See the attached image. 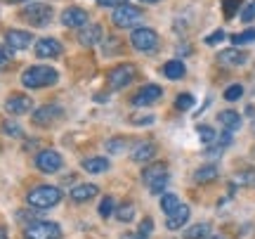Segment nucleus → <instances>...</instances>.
<instances>
[{"label": "nucleus", "mask_w": 255, "mask_h": 239, "mask_svg": "<svg viewBox=\"0 0 255 239\" xmlns=\"http://www.w3.org/2000/svg\"><path fill=\"white\" fill-rule=\"evenodd\" d=\"M57 81H59V71L52 69V66H45V64H33L21 74V85L28 88V90L47 88V85H55Z\"/></svg>", "instance_id": "f257e3e1"}, {"label": "nucleus", "mask_w": 255, "mask_h": 239, "mask_svg": "<svg viewBox=\"0 0 255 239\" xmlns=\"http://www.w3.org/2000/svg\"><path fill=\"white\" fill-rule=\"evenodd\" d=\"M59 202H62V190L55 187V185H38L26 194L28 209H36V211L55 209Z\"/></svg>", "instance_id": "f03ea898"}, {"label": "nucleus", "mask_w": 255, "mask_h": 239, "mask_svg": "<svg viewBox=\"0 0 255 239\" xmlns=\"http://www.w3.org/2000/svg\"><path fill=\"white\" fill-rule=\"evenodd\" d=\"M168 166L165 164H149L142 171V180H144V185L149 187V192L151 194H163L165 192V185H168Z\"/></svg>", "instance_id": "7ed1b4c3"}, {"label": "nucleus", "mask_w": 255, "mask_h": 239, "mask_svg": "<svg viewBox=\"0 0 255 239\" xmlns=\"http://www.w3.org/2000/svg\"><path fill=\"white\" fill-rule=\"evenodd\" d=\"M19 17L24 19L26 24H31V26L43 28V26H47V24L52 21L55 12H52V7L45 5V2H28L26 7L19 12Z\"/></svg>", "instance_id": "20e7f679"}, {"label": "nucleus", "mask_w": 255, "mask_h": 239, "mask_svg": "<svg viewBox=\"0 0 255 239\" xmlns=\"http://www.w3.org/2000/svg\"><path fill=\"white\" fill-rule=\"evenodd\" d=\"M24 239H62V228L52 221H31L24 228Z\"/></svg>", "instance_id": "39448f33"}, {"label": "nucleus", "mask_w": 255, "mask_h": 239, "mask_svg": "<svg viewBox=\"0 0 255 239\" xmlns=\"http://www.w3.org/2000/svg\"><path fill=\"white\" fill-rule=\"evenodd\" d=\"M142 19H144V9L126 2V5H121V7L114 9L111 21H114V26H119V28H135Z\"/></svg>", "instance_id": "423d86ee"}, {"label": "nucleus", "mask_w": 255, "mask_h": 239, "mask_svg": "<svg viewBox=\"0 0 255 239\" xmlns=\"http://www.w3.org/2000/svg\"><path fill=\"white\" fill-rule=\"evenodd\" d=\"M135 76H137V69L135 64H119V66H114L109 71V76H107V81H109V88L111 90H123V88H128L130 83L135 81Z\"/></svg>", "instance_id": "0eeeda50"}, {"label": "nucleus", "mask_w": 255, "mask_h": 239, "mask_svg": "<svg viewBox=\"0 0 255 239\" xmlns=\"http://www.w3.org/2000/svg\"><path fill=\"white\" fill-rule=\"evenodd\" d=\"M130 43H132V47L139 50V52H151V50H156V45H158V33H156L154 28L137 26V28H132V33H130Z\"/></svg>", "instance_id": "6e6552de"}, {"label": "nucleus", "mask_w": 255, "mask_h": 239, "mask_svg": "<svg viewBox=\"0 0 255 239\" xmlns=\"http://www.w3.org/2000/svg\"><path fill=\"white\" fill-rule=\"evenodd\" d=\"M64 116V109L59 104H43V107H38L36 111H31V121L40 126V128H47V126H52L57 121Z\"/></svg>", "instance_id": "1a4fd4ad"}, {"label": "nucleus", "mask_w": 255, "mask_h": 239, "mask_svg": "<svg viewBox=\"0 0 255 239\" xmlns=\"http://www.w3.org/2000/svg\"><path fill=\"white\" fill-rule=\"evenodd\" d=\"M62 166H64V159L57 149H43V152H38L36 168L40 173H57V171H62Z\"/></svg>", "instance_id": "9d476101"}, {"label": "nucleus", "mask_w": 255, "mask_h": 239, "mask_svg": "<svg viewBox=\"0 0 255 239\" xmlns=\"http://www.w3.org/2000/svg\"><path fill=\"white\" fill-rule=\"evenodd\" d=\"M5 111H7L9 116H24L28 111H33V100L28 97V95H9L7 100H5Z\"/></svg>", "instance_id": "9b49d317"}, {"label": "nucleus", "mask_w": 255, "mask_h": 239, "mask_svg": "<svg viewBox=\"0 0 255 239\" xmlns=\"http://www.w3.org/2000/svg\"><path fill=\"white\" fill-rule=\"evenodd\" d=\"M161 95H163V88H161V85L146 83L144 88H139V90L132 95V104H135V107H149V104H154V102L161 100Z\"/></svg>", "instance_id": "f8f14e48"}, {"label": "nucleus", "mask_w": 255, "mask_h": 239, "mask_svg": "<svg viewBox=\"0 0 255 239\" xmlns=\"http://www.w3.org/2000/svg\"><path fill=\"white\" fill-rule=\"evenodd\" d=\"M62 52L64 47L57 38H40L36 43V57L40 59H57V57H62Z\"/></svg>", "instance_id": "ddd939ff"}, {"label": "nucleus", "mask_w": 255, "mask_h": 239, "mask_svg": "<svg viewBox=\"0 0 255 239\" xmlns=\"http://www.w3.org/2000/svg\"><path fill=\"white\" fill-rule=\"evenodd\" d=\"M88 19H90V14L83 7H76V5H73V7H66L62 12V24L66 28H78V31H81V28L88 24Z\"/></svg>", "instance_id": "4468645a"}, {"label": "nucleus", "mask_w": 255, "mask_h": 239, "mask_svg": "<svg viewBox=\"0 0 255 239\" xmlns=\"http://www.w3.org/2000/svg\"><path fill=\"white\" fill-rule=\"evenodd\" d=\"M104 38V28L100 24H85V26L78 31V43L83 47H95Z\"/></svg>", "instance_id": "2eb2a0df"}, {"label": "nucleus", "mask_w": 255, "mask_h": 239, "mask_svg": "<svg viewBox=\"0 0 255 239\" xmlns=\"http://www.w3.org/2000/svg\"><path fill=\"white\" fill-rule=\"evenodd\" d=\"M33 43V36L28 31H21V28H9L5 33V45H9L12 50H26L28 45Z\"/></svg>", "instance_id": "dca6fc26"}, {"label": "nucleus", "mask_w": 255, "mask_h": 239, "mask_svg": "<svg viewBox=\"0 0 255 239\" xmlns=\"http://www.w3.org/2000/svg\"><path fill=\"white\" fill-rule=\"evenodd\" d=\"M97 192H100V187H97V185L81 183V185H76V187H71L69 197H71V202H76V204H85V202H90V199H95Z\"/></svg>", "instance_id": "f3484780"}, {"label": "nucleus", "mask_w": 255, "mask_h": 239, "mask_svg": "<svg viewBox=\"0 0 255 239\" xmlns=\"http://www.w3.org/2000/svg\"><path fill=\"white\" fill-rule=\"evenodd\" d=\"M189 206H187V204H180V209H177V211L175 213H170V216H168V221H165V228H168V230H180V228H184V225H187V221H189Z\"/></svg>", "instance_id": "a211bd4d"}, {"label": "nucleus", "mask_w": 255, "mask_h": 239, "mask_svg": "<svg viewBox=\"0 0 255 239\" xmlns=\"http://www.w3.org/2000/svg\"><path fill=\"white\" fill-rule=\"evenodd\" d=\"M246 59L248 57L241 52V50H237V47H229V50H222L218 55V62L222 66H241V64H246Z\"/></svg>", "instance_id": "6ab92c4d"}, {"label": "nucleus", "mask_w": 255, "mask_h": 239, "mask_svg": "<svg viewBox=\"0 0 255 239\" xmlns=\"http://www.w3.org/2000/svg\"><path fill=\"white\" fill-rule=\"evenodd\" d=\"M132 161H137V164H146V161H151V159L156 157V145L154 142H139L135 149H132Z\"/></svg>", "instance_id": "aec40b11"}, {"label": "nucleus", "mask_w": 255, "mask_h": 239, "mask_svg": "<svg viewBox=\"0 0 255 239\" xmlns=\"http://www.w3.org/2000/svg\"><path fill=\"white\" fill-rule=\"evenodd\" d=\"M218 166L215 164H206V166H201V168H196V173H194V183H199V185H208L213 183V180H218Z\"/></svg>", "instance_id": "412c9836"}, {"label": "nucleus", "mask_w": 255, "mask_h": 239, "mask_svg": "<svg viewBox=\"0 0 255 239\" xmlns=\"http://www.w3.org/2000/svg\"><path fill=\"white\" fill-rule=\"evenodd\" d=\"M218 121L225 126V130H239L241 128V116H239V111L234 109H225V111H220L218 114Z\"/></svg>", "instance_id": "4be33fe9"}, {"label": "nucleus", "mask_w": 255, "mask_h": 239, "mask_svg": "<svg viewBox=\"0 0 255 239\" xmlns=\"http://www.w3.org/2000/svg\"><path fill=\"white\" fill-rule=\"evenodd\" d=\"M184 74H187V69H184L180 59H170V62L163 64V76L170 78V81H180V78H184Z\"/></svg>", "instance_id": "5701e85b"}, {"label": "nucleus", "mask_w": 255, "mask_h": 239, "mask_svg": "<svg viewBox=\"0 0 255 239\" xmlns=\"http://www.w3.org/2000/svg\"><path fill=\"white\" fill-rule=\"evenodd\" d=\"M184 239H208L210 237V225L208 223H196V225H189L187 230L182 232Z\"/></svg>", "instance_id": "b1692460"}, {"label": "nucleus", "mask_w": 255, "mask_h": 239, "mask_svg": "<svg viewBox=\"0 0 255 239\" xmlns=\"http://www.w3.org/2000/svg\"><path fill=\"white\" fill-rule=\"evenodd\" d=\"M109 168V159L104 157H90L83 161V171L85 173H104Z\"/></svg>", "instance_id": "393cba45"}, {"label": "nucleus", "mask_w": 255, "mask_h": 239, "mask_svg": "<svg viewBox=\"0 0 255 239\" xmlns=\"http://www.w3.org/2000/svg\"><path fill=\"white\" fill-rule=\"evenodd\" d=\"M180 197H177V194H163V197H161V211L165 213V216H170V213H175L177 211V209H180Z\"/></svg>", "instance_id": "a878e982"}, {"label": "nucleus", "mask_w": 255, "mask_h": 239, "mask_svg": "<svg viewBox=\"0 0 255 239\" xmlns=\"http://www.w3.org/2000/svg\"><path fill=\"white\" fill-rule=\"evenodd\" d=\"M232 185H244V187H255V168L237 173V175H234V183H232Z\"/></svg>", "instance_id": "bb28decb"}, {"label": "nucleus", "mask_w": 255, "mask_h": 239, "mask_svg": "<svg viewBox=\"0 0 255 239\" xmlns=\"http://www.w3.org/2000/svg\"><path fill=\"white\" fill-rule=\"evenodd\" d=\"M116 218H119L121 223H130L132 218H135V206L132 204H121V206H116Z\"/></svg>", "instance_id": "cd10ccee"}, {"label": "nucleus", "mask_w": 255, "mask_h": 239, "mask_svg": "<svg viewBox=\"0 0 255 239\" xmlns=\"http://www.w3.org/2000/svg\"><path fill=\"white\" fill-rule=\"evenodd\" d=\"M194 95L191 92H182V95H177V100H175V109L177 111H189L194 107Z\"/></svg>", "instance_id": "c85d7f7f"}, {"label": "nucleus", "mask_w": 255, "mask_h": 239, "mask_svg": "<svg viewBox=\"0 0 255 239\" xmlns=\"http://www.w3.org/2000/svg\"><path fill=\"white\" fill-rule=\"evenodd\" d=\"M232 43H234V45L255 43V28H246V31H241V33H234V36H232Z\"/></svg>", "instance_id": "c756f323"}, {"label": "nucleus", "mask_w": 255, "mask_h": 239, "mask_svg": "<svg viewBox=\"0 0 255 239\" xmlns=\"http://www.w3.org/2000/svg\"><path fill=\"white\" fill-rule=\"evenodd\" d=\"M111 213H116V202H114V197H104L100 202V216L102 218H109Z\"/></svg>", "instance_id": "7c9ffc66"}, {"label": "nucleus", "mask_w": 255, "mask_h": 239, "mask_svg": "<svg viewBox=\"0 0 255 239\" xmlns=\"http://www.w3.org/2000/svg\"><path fill=\"white\" fill-rule=\"evenodd\" d=\"M222 9H225V17L234 19L237 17V9H241V0H222Z\"/></svg>", "instance_id": "2f4dec72"}, {"label": "nucleus", "mask_w": 255, "mask_h": 239, "mask_svg": "<svg viewBox=\"0 0 255 239\" xmlns=\"http://www.w3.org/2000/svg\"><path fill=\"white\" fill-rule=\"evenodd\" d=\"M241 95H244V85L234 83V85H229L227 90H225V100H227V102H237V100H241Z\"/></svg>", "instance_id": "473e14b6"}, {"label": "nucleus", "mask_w": 255, "mask_h": 239, "mask_svg": "<svg viewBox=\"0 0 255 239\" xmlns=\"http://www.w3.org/2000/svg\"><path fill=\"white\" fill-rule=\"evenodd\" d=\"M199 138L203 145H210V142H215V130L210 128V126H199Z\"/></svg>", "instance_id": "72a5a7b5"}, {"label": "nucleus", "mask_w": 255, "mask_h": 239, "mask_svg": "<svg viewBox=\"0 0 255 239\" xmlns=\"http://www.w3.org/2000/svg\"><path fill=\"white\" fill-rule=\"evenodd\" d=\"M128 147V140L126 138H114L107 142V149L109 152H114V154H119V152H123V149Z\"/></svg>", "instance_id": "f704fd0d"}, {"label": "nucleus", "mask_w": 255, "mask_h": 239, "mask_svg": "<svg viewBox=\"0 0 255 239\" xmlns=\"http://www.w3.org/2000/svg\"><path fill=\"white\" fill-rule=\"evenodd\" d=\"M2 130H5V135H9V138H21V135H24L17 123H9V121H5V123H2Z\"/></svg>", "instance_id": "c9c22d12"}, {"label": "nucleus", "mask_w": 255, "mask_h": 239, "mask_svg": "<svg viewBox=\"0 0 255 239\" xmlns=\"http://www.w3.org/2000/svg\"><path fill=\"white\" fill-rule=\"evenodd\" d=\"M227 38V33L222 31V28H218V31H213L208 38H206V45H218V43H222Z\"/></svg>", "instance_id": "e433bc0d"}, {"label": "nucleus", "mask_w": 255, "mask_h": 239, "mask_svg": "<svg viewBox=\"0 0 255 239\" xmlns=\"http://www.w3.org/2000/svg\"><path fill=\"white\" fill-rule=\"evenodd\" d=\"M255 19V2H251V5H244L241 7V21H253Z\"/></svg>", "instance_id": "4c0bfd02"}, {"label": "nucleus", "mask_w": 255, "mask_h": 239, "mask_svg": "<svg viewBox=\"0 0 255 239\" xmlns=\"http://www.w3.org/2000/svg\"><path fill=\"white\" fill-rule=\"evenodd\" d=\"M151 232H154V221H151V218H144V221L139 223V235H142V237H149Z\"/></svg>", "instance_id": "58836bf2"}, {"label": "nucleus", "mask_w": 255, "mask_h": 239, "mask_svg": "<svg viewBox=\"0 0 255 239\" xmlns=\"http://www.w3.org/2000/svg\"><path fill=\"white\" fill-rule=\"evenodd\" d=\"M132 123H135V126H144V123H154V116H151V114H146V116H139V114H135V116H132Z\"/></svg>", "instance_id": "ea45409f"}, {"label": "nucleus", "mask_w": 255, "mask_h": 239, "mask_svg": "<svg viewBox=\"0 0 255 239\" xmlns=\"http://www.w3.org/2000/svg\"><path fill=\"white\" fill-rule=\"evenodd\" d=\"M128 0H97V5H102V7H121V5H126Z\"/></svg>", "instance_id": "a19ab883"}, {"label": "nucleus", "mask_w": 255, "mask_h": 239, "mask_svg": "<svg viewBox=\"0 0 255 239\" xmlns=\"http://www.w3.org/2000/svg\"><path fill=\"white\" fill-rule=\"evenodd\" d=\"M12 57H14V50H12V47H9V45H0V59H2V62H9Z\"/></svg>", "instance_id": "79ce46f5"}, {"label": "nucleus", "mask_w": 255, "mask_h": 239, "mask_svg": "<svg viewBox=\"0 0 255 239\" xmlns=\"http://www.w3.org/2000/svg\"><path fill=\"white\" fill-rule=\"evenodd\" d=\"M218 142H220V147H227L229 142H232V133H229V130H225V133L218 138Z\"/></svg>", "instance_id": "37998d69"}, {"label": "nucleus", "mask_w": 255, "mask_h": 239, "mask_svg": "<svg viewBox=\"0 0 255 239\" xmlns=\"http://www.w3.org/2000/svg\"><path fill=\"white\" fill-rule=\"evenodd\" d=\"M0 239H7V228L5 225H0Z\"/></svg>", "instance_id": "c03bdc74"}, {"label": "nucleus", "mask_w": 255, "mask_h": 239, "mask_svg": "<svg viewBox=\"0 0 255 239\" xmlns=\"http://www.w3.org/2000/svg\"><path fill=\"white\" fill-rule=\"evenodd\" d=\"M123 239H146V237H142V235L137 232V235H126V237H123Z\"/></svg>", "instance_id": "a18cd8bd"}, {"label": "nucleus", "mask_w": 255, "mask_h": 239, "mask_svg": "<svg viewBox=\"0 0 255 239\" xmlns=\"http://www.w3.org/2000/svg\"><path fill=\"white\" fill-rule=\"evenodd\" d=\"M139 2H146V5H154V2H158V0H139Z\"/></svg>", "instance_id": "49530a36"}, {"label": "nucleus", "mask_w": 255, "mask_h": 239, "mask_svg": "<svg viewBox=\"0 0 255 239\" xmlns=\"http://www.w3.org/2000/svg\"><path fill=\"white\" fill-rule=\"evenodd\" d=\"M208 239H225V237H220V235H210Z\"/></svg>", "instance_id": "de8ad7c7"}, {"label": "nucleus", "mask_w": 255, "mask_h": 239, "mask_svg": "<svg viewBox=\"0 0 255 239\" xmlns=\"http://www.w3.org/2000/svg\"><path fill=\"white\" fill-rule=\"evenodd\" d=\"M5 64H7V62H2V59H0V69H2V66H5Z\"/></svg>", "instance_id": "09e8293b"}, {"label": "nucleus", "mask_w": 255, "mask_h": 239, "mask_svg": "<svg viewBox=\"0 0 255 239\" xmlns=\"http://www.w3.org/2000/svg\"><path fill=\"white\" fill-rule=\"evenodd\" d=\"M253 133H255V123H253Z\"/></svg>", "instance_id": "8fccbe9b"}, {"label": "nucleus", "mask_w": 255, "mask_h": 239, "mask_svg": "<svg viewBox=\"0 0 255 239\" xmlns=\"http://www.w3.org/2000/svg\"><path fill=\"white\" fill-rule=\"evenodd\" d=\"M14 2H19V0H14Z\"/></svg>", "instance_id": "3c124183"}]
</instances>
